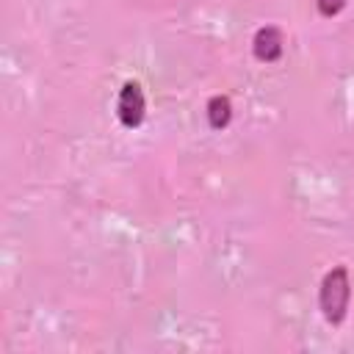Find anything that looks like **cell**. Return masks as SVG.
<instances>
[{
    "label": "cell",
    "instance_id": "obj_1",
    "mask_svg": "<svg viewBox=\"0 0 354 354\" xmlns=\"http://www.w3.org/2000/svg\"><path fill=\"white\" fill-rule=\"evenodd\" d=\"M348 293H351V285H348L346 268L343 266L332 268L321 282V310H324L326 321H332V324L343 321L346 307H348Z\"/></svg>",
    "mask_w": 354,
    "mask_h": 354
},
{
    "label": "cell",
    "instance_id": "obj_2",
    "mask_svg": "<svg viewBox=\"0 0 354 354\" xmlns=\"http://www.w3.org/2000/svg\"><path fill=\"white\" fill-rule=\"evenodd\" d=\"M116 113L122 119V124L136 127L144 119V91L138 83H124L119 91V102H116Z\"/></svg>",
    "mask_w": 354,
    "mask_h": 354
},
{
    "label": "cell",
    "instance_id": "obj_3",
    "mask_svg": "<svg viewBox=\"0 0 354 354\" xmlns=\"http://www.w3.org/2000/svg\"><path fill=\"white\" fill-rule=\"evenodd\" d=\"M282 33L277 30V28H260L257 33H254V41H252V50H254V55L260 58V61H277L279 55H282Z\"/></svg>",
    "mask_w": 354,
    "mask_h": 354
},
{
    "label": "cell",
    "instance_id": "obj_4",
    "mask_svg": "<svg viewBox=\"0 0 354 354\" xmlns=\"http://www.w3.org/2000/svg\"><path fill=\"white\" fill-rule=\"evenodd\" d=\"M230 116H232L230 100H227L224 94L210 97V102H207V122H210L213 127H224V124L230 122Z\"/></svg>",
    "mask_w": 354,
    "mask_h": 354
},
{
    "label": "cell",
    "instance_id": "obj_5",
    "mask_svg": "<svg viewBox=\"0 0 354 354\" xmlns=\"http://www.w3.org/2000/svg\"><path fill=\"white\" fill-rule=\"evenodd\" d=\"M315 3H318V11L324 17H332V14H337L346 6V0H315Z\"/></svg>",
    "mask_w": 354,
    "mask_h": 354
}]
</instances>
